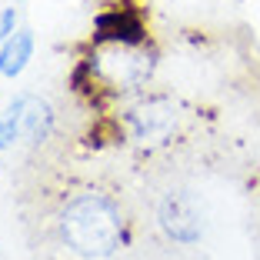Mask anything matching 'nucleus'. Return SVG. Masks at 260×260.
<instances>
[{
	"label": "nucleus",
	"mask_w": 260,
	"mask_h": 260,
	"mask_svg": "<svg viewBox=\"0 0 260 260\" xmlns=\"http://www.w3.org/2000/svg\"><path fill=\"white\" fill-rule=\"evenodd\" d=\"M93 47H144L150 44L144 7L137 0H104V7L93 14Z\"/></svg>",
	"instance_id": "f03ea898"
},
{
	"label": "nucleus",
	"mask_w": 260,
	"mask_h": 260,
	"mask_svg": "<svg viewBox=\"0 0 260 260\" xmlns=\"http://www.w3.org/2000/svg\"><path fill=\"white\" fill-rule=\"evenodd\" d=\"M120 123L127 130V137L137 144H167L177 127V107L167 97H147L144 104L130 107L120 117Z\"/></svg>",
	"instance_id": "20e7f679"
},
{
	"label": "nucleus",
	"mask_w": 260,
	"mask_h": 260,
	"mask_svg": "<svg viewBox=\"0 0 260 260\" xmlns=\"http://www.w3.org/2000/svg\"><path fill=\"white\" fill-rule=\"evenodd\" d=\"M157 220H160V230L167 234L174 244H197L200 234H204V214L197 207V197L184 187L177 190H167L157 204Z\"/></svg>",
	"instance_id": "7ed1b4c3"
},
{
	"label": "nucleus",
	"mask_w": 260,
	"mask_h": 260,
	"mask_svg": "<svg viewBox=\"0 0 260 260\" xmlns=\"http://www.w3.org/2000/svg\"><path fill=\"white\" fill-rule=\"evenodd\" d=\"M57 234L84 260H107L130 240V227L110 193L84 190L70 197L57 214Z\"/></svg>",
	"instance_id": "f257e3e1"
},
{
	"label": "nucleus",
	"mask_w": 260,
	"mask_h": 260,
	"mask_svg": "<svg viewBox=\"0 0 260 260\" xmlns=\"http://www.w3.org/2000/svg\"><path fill=\"white\" fill-rule=\"evenodd\" d=\"M17 23H20V14H17V7H4V10H0V44H7V40L14 37L17 30H20Z\"/></svg>",
	"instance_id": "0eeeda50"
},
{
	"label": "nucleus",
	"mask_w": 260,
	"mask_h": 260,
	"mask_svg": "<svg viewBox=\"0 0 260 260\" xmlns=\"http://www.w3.org/2000/svg\"><path fill=\"white\" fill-rule=\"evenodd\" d=\"M34 57V30H17L7 44H0V77H20Z\"/></svg>",
	"instance_id": "423d86ee"
},
{
	"label": "nucleus",
	"mask_w": 260,
	"mask_h": 260,
	"mask_svg": "<svg viewBox=\"0 0 260 260\" xmlns=\"http://www.w3.org/2000/svg\"><path fill=\"white\" fill-rule=\"evenodd\" d=\"M17 4H23V0H17Z\"/></svg>",
	"instance_id": "6e6552de"
},
{
	"label": "nucleus",
	"mask_w": 260,
	"mask_h": 260,
	"mask_svg": "<svg viewBox=\"0 0 260 260\" xmlns=\"http://www.w3.org/2000/svg\"><path fill=\"white\" fill-rule=\"evenodd\" d=\"M10 117H17V123H20V137L27 140V144L40 147L50 140V134H54V107L47 104L44 97H34V93H20V97L14 100L7 107Z\"/></svg>",
	"instance_id": "39448f33"
}]
</instances>
